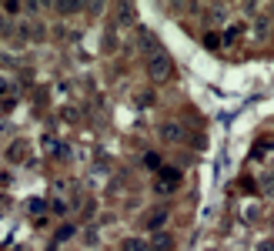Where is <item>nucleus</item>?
<instances>
[{
    "instance_id": "7ed1b4c3",
    "label": "nucleus",
    "mask_w": 274,
    "mask_h": 251,
    "mask_svg": "<svg viewBox=\"0 0 274 251\" xmlns=\"http://www.w3.org/2000/svg\"><path fill=\"white\" fill-rule=\"evenodd\" d=\"M151 251H174V235H167V231H154Z\"/></svg>"
},
{
    "instance_id": "0eeeda50",
    "label": "nucleus",
    "mask_w": 274,
    "mask_h": 251,
    "mask_svg": "<svg viewBox=\"0 0 274 251\" xmlns=\"http://www.w3.org/2000/svg\"><path fill=\"white\" fill-rule=\"evenodd\" d=\"M71 235H74V228H60V231H57V241H67Z\"/></svg>"
},
{
    "instance_id": "1a4fd4ad",
    "label": "nucleus",
    "mask_w": 274,
    "mask_h": 251,
    "mask_svg": "<svg viewBox=\"0 0 274 251\" xmlns=\"http://www.w3.org/2000/svg\"><path fill=\"white\" fill-rule=\"evenodd\" d=\"M0 27H4V20H0ZM0 34H4V30H0Z\"/></svg>"
},
{
    "instance_id": "6e6552de",
    "label": "nucleus",
    "mask_w": 274,
    "mask_h": 251,
    "mask_svg": "<svg viewBox=\"0 0 274 251\" xmlns=\"http://www.w3.org/2000/svg\"><path fill=\"white\" fill-rule=\"evenodd\" d=\"M261 251H274V241H261Z\"/></svg>"
},
{
    "instance_id": "39448f33",
    "label": "nucleus",
    "mask_w": 274,
    "mask_h": 251,
    "mask_svg": "<svg viewBox=\"0 0 274 251\" xmlns=\"http://www.w3.org/2000/svg\"><path fill=\"white\" fill-rule=\"evenodd\" d=\"M161 138H164V141H170V144H178V141L184 138V134H181V128H178V124H164V128H161Z\"/></svg>"
},
{
    "instance_id": "423d86ee",
    "label": "nucleus",
    "mask_w": 274,
    "mask_h": 251,
    "mask_svg": "<svg viewBox=\"0 0 274 251\" xmlns=\"http://www.w3.org/2000/svg\"><path fill=\"white\" fill-rule=\"evenodd\" d=\"M124 251H151V244L137 241V238H127V241H124Z\"/></svg>"
},
{
    "instance_id": "f03ea898",
    "label": "nucleus",
    "mask_w": 274,
    "mask_h": 251,
    "mask_svg": "<svg viewBox=\"0 0 274 251\" xmlns=\"http://www.w3.org/2000/svg\"><path fill=\"white\" fill-rule=\"evenodd\" d=\"M164 225H167V208H154L151 214H144L147 231H164Z\"/></svg>"
},
{
    "instance_id": "f257e3e1",
    "label": "nucleus",
    "mask_w": 274,
    "mask_h": 251,
    "mask_svg": "<svg viewBox=\"0 0 274 251\" xmlns=\"http://www.w3.org/2000/svg\"><path fill=\"white\" fill-rule=\"evenodd\" d=\"M170 71H174V64H170V57L167 54H151L147 57V74H151V81H167Z\"/></svg>"
},
{
    "instance_id": "20e7f679",
    "label": "nucleus",
    "mask_w": 274,
    "mask_h": 251,
    "mask_svg": "<svg viewBox=\"0 0 274 251\" xmlns=\"http://www.w3.org/2000/svg\"><path fill=\"white\" fill-rule=\"evenodd\" d=\"M27 151H30V144H27V141H14V144L7 147V161L10 164H20L27 158Z\"/></svg>"
}]
</instances>
